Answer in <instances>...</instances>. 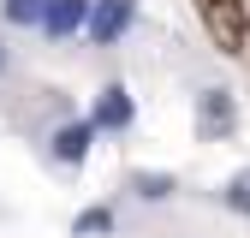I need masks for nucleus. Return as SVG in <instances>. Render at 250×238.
<instances>
[{"label": "nucleus", "mask_w": 250, "mask_h": 238, "mask_svg": "<svg viewBox=\"0 0 250 238\" xmlns=\"http://www.w3.org/2000/svg\"><path fill=\"white\" fill-rule=\"evenodd\" d=\"M89 137H96V125H89V119H66V125L54 131V161H60V167H83Z\"/></svg>", "instance_id": "20e7f679"}, {"label": "nucleus", "mask_w": 250, "mask_h": 238, "mask_svg": "<svg viewBox=\"0 0 250 238\" xmlns=\"http://www.w3.org/2000/svg\"><path fill=\"white\" fill-rule=\"evenodd\" d=\"M203 12H208V30H214V36H227V48L238 54V42H244L238 12H232V6H221V0H203Z\"/></svg>", "instance_id": "423d86ee"}, {"label": "nucleus", "mask_w": 250, "mask_h": 238, "mask_svg": "<svg viewBox=\"0 0 250 238\" xmlns=\"http://www.w3.org/2000/svg\"><path fill=\"white\" fill-rule=\"evenodd\" d=\"M42 18H48V0H6V24H18V30H42Z\"/></svg>", "instance_id": "0eeeda50"}, {"label": "nucleus", "mask_w": 250, "mask_h": 238, "mask_svg": "<svg viewBox=\"0 0 250 238\" xmlns=\"http://www.w3.org/2000/svg\"><path fill=\"white\" fill-rule=\"evenodd\" d=\"M107 226H113L107 208H89V215H78V232H107Z\"/></svg>", "instance_id": "9d476101"}, {"label": "nucleus", "mask_w": 250, "mask_h": 238, "mask_svg": "<svg viewBox=\"0 0 250 238\" xmlns=\"http://www.w3.org/2000/svg\"><path fill=\"white\" fill-rule=\"evenodd\" d=\"M83 18H89V0H48L42 30H48V36H78Z\"/></svg>", "instance_id": "39448f33"}, {"label": "nucleus", "mask_w": 250, "mask_h": 238, "mask_svg": "<svg viewBox=\"0 0 250 238\" xmlns=\"http://www.w3.org/2000/svg\"><path fill=\"white\" fill-rule=\"evenodd\" d=\"M227 202L238 208V215H250V167H244V173H232V185H227Z\"/></svg>", "instance_id": "6e6552de"}, {"label": "nucleus", "mask_w": 250, "mask_h": 238, "mask_svg": "<svg viewBox=\"0 0 250 238\" xmlns=\"http://www.w3.org/2000/svg\"><path fill=\"white\" fill-rule=\"evenodd\" d=\"M197 131H203L208 143L238 131V101H232V89H203V96H197Z\"/></svg>", "instance_id": "f257e3e1"}, {"label": "nucleus", "mask_w": 250, "mask_h": 238, "mask_svg": "<svg viewBox=\"0 0 250 238\" xmlns=\"http://www.w3.org/2000/svg\"><path fill=\"white\" fill-rule=\"evenodd\" d=\"M83 30H89V42H119L125 30H131V0H89V18H83Z\"/></svg>", "instance_id": "f03ea898"}, {"label": "nucleus", "mask_w": 250, "mask_h": 238, "mask_svg": "<svg viewBox=\"0 0 250 238\" xmlns=\"http://www.w3.org/2000/svg\"><path fill=\"white\" fill-rule=\"evenodd\" d=\"M131 119H137L131 89H125V83H107L102 96H96V113H89V125H96V131H125Z\"/></svg>", "instance_id": "7ed1b4c3"}, {"label": "nucleus", "mask_w": 250, "mask_h": 238, "mask_svg": "<svg viewBox=\"0 0 250 238\" xmlns=\"http://www.w3.org/2000/svg\"><path fill=\"white\" fill-rule=\"evenodd\" d=\"M167 191H173V178H161V173H137V197L155 202V197H167Z\"/></svg>", "instance_id": "1a4fd4ad"}]
</instances>
